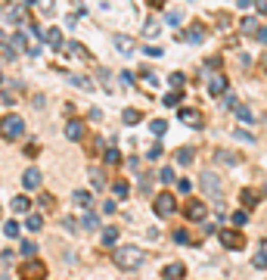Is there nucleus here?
Segmentation results:
<instances>
[{
  "label": "nucleus",
  "mask_w": 267,
  "mask_h": 280,
  "mask_svg": "<svg viewBox=\"0 0 267 280\" xmlns=\"http://www.w3.org/2000/svg\"><path fill=\"white\" fill-rule=\"evenodd\" d=\"M233 137H236V140H246V143H255V134H252V131H246V128H236V131H233Z\"/></svg>",
  "instance_id": "34"
},
{
  "label": "nucleus",
  "mask_w": 267,
  "mask_h": 280,
  "mask_svg": "<svg viewBox=\"0 0 267 280\" xmlns=\"http://www.w3.org/2000/svg\"><path fill=\"white\" fill-rule=\"evenodd\" d=\"M100 243H103V246H115V243H118V230H115V227H103V230H100Z\"/></svg>",
  "instance_id": "19"
},
{
  "label": "nucleus",
  "mask_w": 267,
  "mask_h": 280,
  "mask_svg": "<svg viewBox=\"0 0 267 280\" xmlns=\"http://www.w3.org/2000/svg\"><path fill=\"white\" fill-rule=\"evenodd\" d=\"M4 233H7L10 240H16V236H19V224H16V221H7V224H4Z\"/></svg>",
  "instance_id": "36"
},
{
  "label": "nucleus",
  "mask_w": 267,
  "mask_h": 280,
  "mask_svg": "<svg viewBox=\"0 0 267 280\" xmlns=\"http://www.w3.org/2000/svg\"><path fill=\"white\" fill-rule=\"evenodd\" d=\"M264 69H267V59H264Z\"/></svg>",
  "instance_id": "56"
},
{
  "label": "nucleus",
  "mask_w": 267,
  "mask_h": 280,
  "mask_svg": "<svg viewBox=\"0 0 267 280\" xmlns=\"http://www.w3.org/2000/svg\"><path fill=\"white\" fill-rule=\"evenodd\" d=\"M149 159H162V146H152L149 149Z\"/></svg>",
  "instance_id": "51"
},
{
  "label": "nucleus",
  "mask_w": 267,
  "mask_h": 280,
  "mask_svg": "<svg viewBox=\"0 0 267 280\" xmlns=\"http://www.w3.org/2000/svg\"><path fill=\"white\" fill-rule=\"evenodd\" d=\"M65 50H68V53H71V56H78V59H81V62H90V59H93V56H90V50H87V47H84V44H78V41H71V44H68V47H65Z\"/></svg>",
  "instance_id": "17"
},
{
  "label": "nucleus",
  "mask_w": 267,
  "mask_h": 280,
  "mask_svg": "<svg viewBox=\"0 0 267 280\" xmlns=\"http://www.w3.org/2000/svg\"><path fill=\"white\" fill-rule=\"evenodd\" d=\"M25 134V122H22V118L16 115V112H10V115H4V118H0V137H4V140H19Z\"/></svg>",
  "instance_id": "2"
},
{
  "label": "nucleus",
  "mask_w": 267,
  "mask_h": 280,
  "mask_svg": "<svg viewBox=\"0 0 267 280\" xmlns=\"http://www.w3.org/2000/svg\"><path fill=\"white\" fill-rule=\"evenodd\" d=\"M233 112H236V115L242 118V122H252V118H255V115H252V112H249L246 106H233Z\"/></svg>",
  "instance_id": "38"
},
{
  "label": "nucleus",
  "mask_w": 267,
  "mask_h": 280,
  "mask_svg": "<svg viewBox=\"0 0 267 280\" xmlns=\"http://www.w3.org/2000/svg\"><path fill=\"white\" fill-rule=\"evenodd\" d=\"M165 106L171 109V106H180V91H174V94H165Z\"/></svg>",
  "instance_id": "37"
},
{
  "label": "nucleus",
  "mask_w": 267,
  "mask_h": 280,
  "mask_svg": "<svg viewBox=\"0 0 267 280\" xmlns=\"http://www.w3.org/2000/svg\"><path fill=\"white\" fill-rule=\"evenodd\" d=\"M214 159H217L221 165H230V168H233V165H239V156H236V153H230V149H214Z\"/></svg>",
  "instance_id": "15"
},
{
  "label": "nucleus",
  "mask_w": 267,
  "mask_h": 280,
  "mask_svg": "<svg viewBox=\"0 0 267 280\" xmlns=\"http://www.w3.org/2000/svg\"><path fill=\"white\" fill-rule=\"evenodd\" d=\"M25 224H28V230H41V227H44V218H41V215H28Z\"/></svg>",
  "instance_id": "35"
},
{
  "label": "nucleus",
  "mask_w": 267,
  "mask_h": 280,
  "mask_svg": "<svg viewBox=\"0 0 267 280\" xmlns=\"http://www.w3.org/2000/svg\"><path fill=\"white\" fill-rule=\"evenodd\" d=\"M28 209H31L28 196H13V212H28Z\"/></svg>",
  "instance_id": "28"
},
{
  "label": "nucleus",
  "mask_w": 267,
  "mask_h": 280,
  "mask_svg": "<svg viewBox=\"0 0 267 280\" xmlns=\"http://www.w3.org/2000/svg\"><path fill=\"white\" fill-rule=\"evenodd\" d=\"M28 4H34V0H19V7H28Z\"/></svg>",
  "instance_id": "55"
},
{
  "label": "nucleus",
  "mask_w": 267,
  "mask_h": 280,
  "mask_svg": "<svg viewBox=\"0 0 267 280\" xmlns=\"http://www.w3.org/2000/svg\"><path fill=\"white\" fill-rule=\"evenodd\" d=\"M22 50H28V47H25V34H22V31H13V34L7 37V53L16 56V53H22Z\"/></svg>",
  "instance_id": "10"
},
{
  "label": "nucleus",
  "mask_w": 267,
  "mask_h": 280,
  "mask_svg": "<svg viewBox=\"0 0 267 280\" xmlns=\"http://www.w3.org/2000/svg\"><path fill=\"white\" fill-rule=\"evenodd\" d=\"M122 84H125V88H134V75H131V72H122Z\"/></svg>",
  "instance_id": "46"
},
{
  "label": "nucleus",
  "mask_w": 267,
  "mask_h": 280,
  "mask_svg": "<svg viewBox=\"0 0 267 280\" xmlns=\"http://www.w3.org/2000/svg\"><path fill=\"white\" fill-rule=\"evenodd\" d=\"M217 236H221V243H224L227 249H233V252L246 246V236H242L239 230H217Z\"/></svg>",
  "instance_id": "5"
},
{
  "label": "nucleus",
  "mask_w": 267,
  "mask_h": 280,
  "mask_svg": "<svg viewBox=\"0 0 267 280\" xmlns=\"http://www.w3.org/2000/svg\"><path fill=\"white\" fill-rule=\"evenodd\" d=\"M165 22H168V25H180V22H183V13H168Z\"/></svg>",
  "instance_id": "41"
},
{
  "label": "nucleus",
  "mask_w": 267,
  "mask_h": 280,
  "mask_svg": "<svg viewBox=\"0 0 267 280\" xmlns=\"http://www.w3.org/2000/svg\"><path fill=\"white\" fill-rule=\"evenodd\" d=\"M255 268H267V240H261V246H258V252H255V262H252Z\"/></svg>",
  "instance_id": "24"
},
{
  "label": "nucleus",
  "mask_w": 267,
  "mask_h": 280,
  "mask_svg": "<svg viewBox=\"0 0 267 280\" xmlns=\"http://www.w3.org/2000/svg\"><path fill=\"white\" fill-rule=\"evenodd\" d=\"M193 156H196V149H193V146H180V149L174 153L177 165H189V162H193Z\"/></svg>",
  "instance_id": "20"
},
{
  "label": "nucleus",
  "mask_w": 267,
  "mask_h": 280,
  "mask_svg": "<svg viewBox=\"0 0 267 280\" xmlns=\"http://www.w3.org/2000/svg\"><path fill=\"white\" fill-rule=\"evenodd\" d=\"M146 190H149V178L143 175V178H140V193H146Z\"/></svg>",
  "instance_id": "52"
},
{
  "label": "nucleus",
  "mask_w": 267,
  "mask_h": 280,
  "mask_svg": "<svg viewBox=\"0 0 267 280\" xmlns=\"http://www.w3.org/2000/svg\"><path fill=\"white\" fill-rule=\"evenodd\" d=\"M174 243H180V246H183V243H189V236H186V230H174Z\"/></svg>",
  "instance_id": "43"
},
{
  "label": "nucleus",
  "mask_w": 267,
  "mask_h": 280,
  "mask_svg": "<svg viewBox=\"0 0 267 280\" xmlns=\"http://www.w3.org/2000/svg\"><path fill=\"white\" fill-rule=\"evenodd\" d=\"M264 193H267V190H264Z\"/></svg>",
  "instance_id": "58"
},
{
  "label": "nucleus",
  "mask_w": 267,
  "mask_h": 280,
  "mask_svg": "<svg viewBox=\"0 0 267 280\" xmlns=\"http://www.w3.org/2000/svg\"><path fill=\"white\" fill-rule=\"evenodd\" d=\"M174 212H177L174 193H159V196H156V215H159V218H168V215H174Z\"/></svg>",
  "instance_id": "4"
},
{
  "label": "nucleus",
  "mask_w": 267,
  "mask_h": 280,
  "mask_svg": "<svg viewBox=\"0 0 267 280\" xmlns=\"http://www.w3.org/2000/svg\"><path fill=\"white\" fill-rule=\"evenodd\" d=\"M0 81H4V75H0Z\"/></svg>",
  "instance_id": "57"
},
{
  "label": "nucleus",
  "mask_w": 267,
  "mask_h": 280,
  "mask_svg": "<svg viewBox=\"0 0 267 280\" xmlns=\"http://www.w3.org/2000/svg\"><path fill=\"white\" fill-rule=\"evenodd\" d=\"M168 84H171L174 91H183V84H186V75H183V72H174V75L168 78Z\"/></svg>",
  "instance_id": "30"
},
{
  "label": "nucleus",
  "mask_w": 267,
  "mask_h": 280,
  "mask_svg": "<svg viewBox=\"0 0 267 280\" xmlns=\"http://www.w3.org/2000/svg\"><path fill=\"white\" fill-rule=\"evenodd\" d=\"M227 84H230V81H227L224 75H211L208 78V94L211 97H221V94H227Z\"/></svg>",
  "instance_id": "13"
},
{
  "label": "nucleus",
  "mask_w": 267,
  "mask_h": 280,
  "mask_svg": "<svg viewBox=\"0 0 267 280\" xmlns=\"http://www.w3.org/2000/svg\"><path fill=\"white\" fill-rule=\"evenodd\" d=\"M65 78H68L75 88H81V91H93V81H90V78H84V75H65Z\"/></svg>",
  "instance_id": "22"
},
{
  "label": "nucleus",
  "mask_w": 267,
  "mask_h": 280,
  "mask_svg": "<svg viewBox=\"0 0 267 280\" xmlns=\"http://www.w3.org/2000/svg\"><path fill=\"white\" fill-rule=\"evenodd\" d=\"M140 118H143L140 109H125V112H122V122H125V125H140Z\"/></svg>",
  "instance_id": "25"
},
{
  "label": "nucleus",
  "mask_w": 267,
  "mask_h": 280,
  "mask_svg": "<svg viewBox=\"0 0 267 280\" xmlns=\"http://www.w3.org/2000/svg\"><path fill=\"white\" fill-rule=\"evenodd\" d=\"M180 41H189V44H202V41H205V28H202V25H193L189 31H183V34H180Z\"/></svg>",
  "instance_id": "14"
},
{
  "label": "nucleus",
  "mask_w": 267,
  "mask_h": 280,
  "mask_svg": "<svg viewBox=\"0 0 267 280\" xmlns=\"http://www.w3.org/2000/svg\"><path fill=\"white\" fill-rule=\"evenodd\" d=\"M252 4L258 7V13H264V16H267V0H252Z\"/></svg>",
  "instance_id": "50"
},
{
  "label": "nucleus",
  "mask_w": 267,
  "mask_h": 280,
  "mask_svg": "<svg viewBox=\"0 0 267 280\" xmlns=\"http://www.w3.org/2000/svg\"><path fill=\"white\" fill-rule=\"evenodd\" d=\"M255 203H258V193L255 190H242V206L246 209H255Z\"/></svg>",
  "instance_id": "31"
},
{
  "label": "nucleus",
  "mask_w": 267,
  "mask_h": 280,
  "mask_svg": "<svg viewBox=\"0 0 267 280\" xmlns=\"http://www.w3.org/2000/svg\"><path fill=\"white\" fill-rule=\"evenodd\" d=\"M199 181H202V187H205V190H208L211 196H221V193H224V187H221V178H217L214 171H208V168H205Z\"/></svg>",
  "instance_id": "8"
},
{
  "label": "nucleus",
  "mask_w": 267,
  "mask_h": 280,
  "mask_svg": "<svg viewBox=\"0 0 267 280\" xmlns=\"http://www.w3.org/2000/svg\"><path fill=\"white\" fill-rule=\"evenodd\" d=\"M84 227H87V230H96V227H100V218H96V215H84Z\"/></svg>",
  "instance_id": "39"
},
{
  "label": "nucleus",
  "mask_w": 267,
  "mask_h": 280,
  "mask_svg": "<svg viewBox=\"0 0 267 280\" xmlns=\"http://www.w3.org/2000/svg\"><path fill=\"white\" fill-rule=\"evenodd\" d=\"M177 190H180V193H189V190H193V181H189V178H180V181H177Z\"/></svg>",
  "instance_id": "40"
},
{
  "label": "nucleus",
  "mask_w": 267,
  "mask_h": 280,
  "mask_svg": "<svg viewBox=\"0 0 267 280\" xmlns=\"http://www.w3.org/2000/svg\"><path fill=\"white\" fill-rule=\"evenodd\" d=\"M34 4H37V10H41V16H53V13H56V4H53V0H34Z\"/></svg>",
  "instance_id": "29"
},
{
  "label": "nucleus",
  "mask_w": 267,
  "mask_h": 280,
  "mask_svg": "<svg viewBox=\"0 0 267 280\" xmlns=\"http://www.w3.org/2000/svg\"><path fill=\"white\" fill-rule=\"evenodd\" d=\"M255 37H258L261 44H267V25H258V34H255Z\"/></svg>",
  "instance_id": "47"
},
{
  "label": "nucleus",
  "mask_w": 267,
  "mask_h": 280,
  "mask_svg": "<svg viewBox=\"0 0 267 280\" xmlns=\"http://www.w3.org/2000/svg\"><path fill=\"white\" fill-rule=\"evenodd\" d=\"M112 259H115V265H118L122 271H137V268H143V262H146V255H143L140 246H118Z\"/></svg>",
  "instance_id": "1"
},
{
  "label": "nucleus",
  "mask_w": 267,
  "mask_h": 280,
  "mask_svg": "<svg viewBox=\"0 0 267 280\" xmlns=\"http://www.w3.org/2000/svg\"><path fill=\"white\" fill-rule=\"evenodd\" d=\"M112 193H115V196H118V199H125V196H128V193H131V187H128V184H125V181H115V184H112Z\"/></svg>",
  "instance_id": "32"
},
{
  "label": "nucleus",
  "mask_w": 267,
  "mask_h": 280,
  "mask_svg": "<svg viewBox=\"0 0 267 280\" xmlns=\"http://www.w3.org/2000/svg\"><path fill=\"white\" fill-rule=\"evenodd\" d=\"M149 131H152V137H165L168 134V122L165 118H156V122H149Z\"/></svg>",
  "instance_id": "23"
},
{
  "label": "nucleus",
  "mask_w": 267,
  "mask_h": 280,
  "mask_svg": "<svg viewBox=\"0 0 267 280\" xmlns=\"http://www.w3.org/2000/svg\"><path fill=\"white\" fill-rule=\"evenodd\" d=\"M112 212H115V199H109V203L103 206V215H112Z\"/></svg>",
  "instance_id": "49"
},
{
  "label": "nucleus",
  "mask_w": 267,
  "mask_h": 280,
  "mask_svg": "<svg viewBox=\"0 0 267 280\" xmlns=\"http://www.w3.org/2000/svg\"><path fill=\"white\" fill-rule=\"evenodd\" d=\"M183 274H186V271H183V265H180V262H174V265H168V268H165V280H180Z\"/></svg>",
  "instance_id": "26"
},
{
  "label": "nucleus",
  "mask_w": 267,
  "mask_h": 280,
  "mask_svg": "<svg viewBox=\"0 0 267 280\" xmlns=\"http://www.w3.org/2000/svg\"><path fill=\"white\" fill-rule=\"evenodd\" d=\"M0 44H7V31H0Z\"/></svg>",
  "instance_id": "54"
},
{
  "label": "nucleus",
  "mask_w": 267,
  "mask_h": 280,
  "mask_svg": "<svg viewBox=\"0 0 267 280\" xmlns=\"http://www.w3.org/2000/svg\"><path fill=\"white\" fill-rule=\"evenodd\" d=\"M246 221H249V212H233V224L236 227H242Z\"/></svg>",
  "instance_id": "42"
},
{
  "label": "nucleus",
  "mask_w": 267,
  "mask_h": 280,
  "mask_svg": "<svg viewBox=\"0 0 267 280\" xmlns=\"http://www.w3.org/2000/svg\"><path fill=\"white\" fill-rule=\"evenodd\" d=\"M34 252H37L34 243H22V255H34Z\"/></svg>",
  "instance_id": "48"
},
{
  "label": "nucleus",
  "mask_w": 267,
  "mask_h": 280,
  "mask_svg": "<svg viewBox=\"0 0 267 280\" xmlns=\"http://www.w3.org/2000/svg\"><path fill=\"white\" fill-rule=\"evenodd\" d=\"M90 184H93V190H106V187H109L103 168H90Z\"/></svg>",
  "instance_id": "21"
},
{
  "label": "nucleus",
  "mask_w": 267,
  "mask_h": 280,
  "mask_svg": "<svg viewBox=\"0 0 267 280\" xmlns=\"http://www.w3.org/2000/svg\"><path fill=\"white\" fill-rule=\"evenodd\" d=\"M159 178H162V184H171V181H174V171H171V168H162Z\"/></svg>",
  "instance_id": "44"
},
{
  "label": "nucleus",
  "mask_w": 267,
  "mask_h": 280,
  "mask_svg": "<svg viewBox=\"0 0 267 280\" xmlns=\"http://www.w3.org/2000/svg\"><path fill=\"white\" fill-rule=\"evenodd\" d=\"M71 199H75L78 206H84V209H93V193H90V190H75Z\"/></svg>",
  "instance_id": "18"
},
{
  "label": "nucleus",
  "mask_w": 267,
  "mask_h": 280,
  "mask_svg": "<svg viewBox=\"0 0 267 280\" xmlns=\"http://www.w3.org/2000/svg\"><path fill=\"white\" fill-rule=\"evenodd\" d=\"M236 4H239V10H249V7H252V0H236Z\"/></svg>",
  "instance_id": "53"
},
{
  "label": "nucleus",
  "mask_w": 267,
  "mask_h": 280,
  "mask_svg": "<svg viewBox=\"0 0 267 280\" xmlns=\"http://www.w3.org/2000/svg\"><path fill=\"white\" fill-rule=\"evenodd\" d=\"M19 280H47V265L41 259H25L19 265Z\"/></svg>",
  "instance_id": "3"
},
{
  "label": "nucleus",
  "mask_w": 267,
  "mask_h": 280,
  "mask_svg": "<svg viewBox=\"0 0 267 280\" xmlns=\"http://www.w3.org/2000/svg\"><path fill=\"white\" fill-rule=\"evenodd\" d=\"M106 165H122V153L118 149H106Z\"/></svg>",
  "instance_id": "33"
},
{
  "label": "nucleus",
  "mask_w": 267,
  "mask_h": 280,
  "mask_svg": "<svg viewBox=\"0 0 267 280\" xmlns=\"http://www.w3.org/2000/svg\"><path fill=\"white\" fill-rule=\"evenodd\" d=\"M239 31L255 37V34H258V19H252V16H249V19H242V22H239Z\"/></svg>",
  "instance_id": "27"
},
{
  "label": "nucleus",
  "mask_w": 267,
  "mask_h": 280,
  "mask_svg": "<svg viewBox=\"0 0 267 280\" xmlns=\"http://www.w3.org/2000/svg\"><path fill=\"white\" fill-rule=\"evenodd\" d=\"M143 31H146V37H152V34L159 31V22H146V28H143Z\"/></svg>",
  "instance_id": "45"
},
{
  "label": "nucleus",
  "mask_w": 267,
  "mask_h": 280,
  "mask_svg": "<svg viewBox=\"0 0 267 280\" xmlns=\"http://www.w3.org/2000/svg\"><path fill=\"white\" fill-rule=\"evenodd\" d=\"M22 187H25V190H41V168H25Z\"/></svg>",
  "instance_id": "11"
},
{
  "label": "nucleus",
  "mask_w": 267,
  "mask_h": 280,
  "mask_svg": "<svg viewBox=\"0 0 267 280\" xmlns=\"http://www.w3.org/2000/svg\"><path fill=\"white\" fill-rule=\"evenodd\" d=\"M183 215H186V221H205L208 209H205V203H199V199H189L183 206Z\"/></svg>",
  "instance_id": "6"
},
{
  "label": "nucleus",
  "mask_w": 267,
  "mask_h": 280,
  "mask_svg": "<svg viewBox=\"0 0 267 280\" xmlns=\"http://www.w3.org/2000/svg\"><path fill=\"white\" fill-rule=\"evenodd\" d=\"M115 50L125 53V56H131V53L137 50V41H134L131 34H115Z\"/></svg>",
  "instance_id": "12"
},
{
  "label": "nucleus",
  "mask_w": 267,
  "mask_h": 280,
  "mask_svg": "<svg viewBox=\"0 0 267 280\" xmlns=\"http://www.w3.org/2000/svg\"><path fill=\"white\" fill-rule=\"evenodd\" d=\"M44 44H50L53 50H62V31L59 28H47L44 31Z\"/></svg>",
  "instance_id": "16"
},
{
  "label": "nucleus",
  "mask_w": 267,
  "mask_h": 280,
  "mask_svg": "<svg viewBox=\"0 0 267 280\" xmlns=\"http://www.w3.org/2000/svg\"><path fill=\"white\" fill-rule=\"evenodd\" d=\"M177 115H180V122H183V125H189V128H202V125H205L202 112H199V109H193V106H183Z\"/></svg>",
  "instance_id": "7"
},
{
  "label": "nucleus",
  "mask_w": 267,
  "mask_h": 280,
  "mask_svg": "<svg viewBox=\"0 0 267 280\" xmlns=\"http://www.w3.org/2000/svg\"><path fill=\"white\" fill-rule=\"evenodd\" d=\"M65 137H68L71 143L84 140V122H78V118H68V122H65Z\"/></svg>",
  "instance_id": "9"
}]
</instances>
